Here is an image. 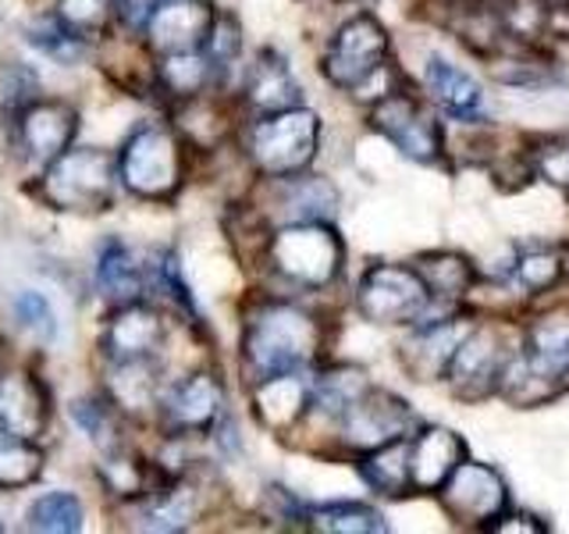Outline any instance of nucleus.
Returning a JSON list of instances; mask_svg holds the SVG:
<instances>
[{
	"label": "nucleus",
	"mask_w": 569,
	"mask_h": 534,
	"mask_svg": "<svg viewBox=\"0 0 569 534\" xmlns=\"http://www.w3.org/2000/svg\"><path fill=\"white\" fill-rule=\"evenodd\" d=\"M0 370H4V349H0Z\"/></svg>",
	"instance_id": "nucleus-43"
},
{
	"label": "nucleus",
	"mask_w": 569,
	"mask_h": 534,
	"mask_svg": "<svg viewBox=\"0 0 569 534\" xmlns=\"http://www.w3.org/2000/svg\"><path fill=\"white\" fill-rule=\"evenodd\" d=\"M160 4V0H114V8H118V26L129 32V36H139L142 26L150 22V14L153 8Z\"/></svg>",
	"instance_id": "nucleus-39"
},
{
	"label": "nucleus",
	"mask_w": 569,
	"mask_h": 534,
	"mask_svg": "<svg viewBox=\"0 0 569 534\" xmlns=\"http://www.w3.org/2000/svg\"><path fill=\"white\" fill-rule=\"evenodd\" d=\"M516 349H520V317L477 314L449 367V378H445L452 396L462 403H485L498 396Z\"/></svg>",
	"instance_id": "nucleus-6"
},
{
	"label": "nucleus",
	"mask_w": 569,
	"mask_h": 534,
	"mask_svg": "<svg viewBox=\"0 0 569 534\" xmlns=\"http://www.w3.org/2000/svg\"><path fill=\"white\" fill-rule=\"evenodd\" d=\"M157 76V93L168 100V107L186 103L196 97H207L213 89H228L218 65L210 61V53L200 50H182V53H160L153 65Z\"/></svg>",
	"instance_id": "nucleus-28"
},
{
	"label": "nucleus",
	"mask_w": 569,
	"mask_h": 534,
	"mask_svg": "<svg viewBox=\"0 0 569 534\" xmlns=\"http://www.w3.org/2000/svg\"><path fill=\"white\" fill-rule=\"evenodd\" d=\"M53 14H58L68 29L82 32L86 40H93V43H100L103 36L121 29L114 0H58V4H53Z\"/></svg>",
	"instance_id": "nucleus-34"
},
{
	"label": "nucleus",
	"mask_w": 569,
	"mask_h": 534,
	"mask_svg": "<svg viewBox=\"0 0 569 534\" xmlns=\"http://www.w3.org/2000/svg\"><path fill=\"white\" fill-rule=\"evenodd\" d=\"M530 157V171L538 182L559 189L562 196H569V142L566 139H533L527 147Z\"/></svg>",
	"instance_id": "nucleus-36"
},
{
	"label": "nucleus",
	"mask_w": 569,
	"mask_h": 534,
	"mask_svg": "<svg viewBox=\"0 0 569 534\" xmlns=\"http://www.w3.org/2000/svg\"><path fill=\"white\" fill-rule=\"evenodd\" d=\"M409 438L402 435L396 442H385L378 449L352 459L356 474L363 477V485L381 498H406L413 495V467H409Z\"/></svg>",
	"instance_id": "nucleus-29"
},
{
	"label": "nucleus",
	"mask_w": 569,
	"mask_h": 534,
	"mask_svg": "<svg viewBox=\"0 0 569 534\" xmlns=\"http://www.w3.org/2000/svg\"><path fill=\"white\" fill-rule=\"evenodd\" d=\"M236 100L242 107V118H260V115H278L289 107L307 103L302 100V86L292 76V65L284 53L263 47L253 65H246L242 82L236 89Z\"/></svg>",
	"instance_id": "nucleus-20"
},
{
	"label": "nucleus",
	"mask_w": 569,
	"mask_h": 534,
	"mask_svg": "<svg viewBox=\"0 0 569 534\" xmlns=\"http://www.w3.org/2000/svg\"><path fill=\"white\" fill-rule=\"evenodd\" d=\"M121 189L147 204H171L189 178V142L168 121H142L118 150Z\"/></svg>",
	"instance_id": "nucleus-4"
},
{
	"label": "nucleus",
	"mask_w": 569,
	"mask_h": 534,
	"mask_svg": "<svg viewBox=\"0 0 569 534\" xmlns=\"http://www.w3.org/2000/svg\"><path fill=\"white\" fill-rule=\"evenodd\" d=\"M310 299L263 289L246 307L239 332V374L246 388L274 374L328 364V317Z\"/></svg>",
	"instance_id": "nucleus-1"
},
{
	"label": "nucleus",
	"mask_w": 569,
	"mask_h": 534,
	"mask_svg": "<svg viewBox=\"0 0 569 534\" xmlns=\"http://www.w3.org/2000/svg\"><path fill=\"white\" fill-rule=\"evenodd\" d=\"M367 121L406 160H417V165H445L449 160V132L438 118V107L423 97V89L406 82L385 100L370 103Z\"/></svg>",
	"instance_id": "nucleus-7"
},
{
	"label": "nucleus",
	"mask_w": 569,
	"mask_h": 534,
	"mask_svg": "<svg viewBox=\"0 0 569 534\" xmlns=\"http://www.w3.org/2000/svg\"><path fill=\"white\" fill-rule=\"evenodd\" d=\"M467 459V442L441 424H420L409 438V467H413V495H438L452 471Z\"/></svg>",
	"instance_id": "nucleus-26"
},
{
	"label": "nucleus",
	"mask_w": 569,
	"mask_h": 534,
	"mask_svg": "<svg viewBox=\"0 0 569 534\" xmlns=\"http://www.w3.org/2000/svg\"><path fill=\"white\" fill-rule=\"evenodd\" d=\"M352 307L378 328H409L435 307V299L413 260H381L370 264L356 281Z\"/></svg>",
	"instance_id": "nucleus-8"
},
{
	"label": "nucleus",
	"mask_w": 569,
	"mask_h": 534,
	"mask_svg": "<svg viewBox=\"0 0 569 534\" xmlns=\"http://www.w3.org/2000/svg\"><path fill=\"white\" fill-rule=\"evenodd\" d=\"M310 396H313V370L274 374V378L249 385V406H253L257 424L278 438L299 432L310 414Z\"/></svg>",
	"instance_id": "nucleus-22"
},
{
	"label": "nucleus",
	"mask_w": 569,
	"mask_h": 534,
	"mask_svg": "<svg viewBox=\"0 0 569 534\" xmlns=\"http://www.w3.org/2000/svg\"><path fill=\"white\" fill-rule=\"evenodd\" d=\"M50 427V392L32 370H0V435L40 442Z\"/></svg>",
	"instance_id": "nucleus-24"
},
{
	"label": "nucleus",
	"mask_w": 569,
	"mask_h": 534,
	"mask_svg": "<svg viewBox=\"0 0 569 534\" xmlns=\"http://www.w3.org/2000/svg\"><path fill=\"white\" fill-rule=\"evenodd\" d=\"M203 498L207 485L200 471L164 477L157 488H150L136 503H124V513L132 516L136 531H160V534H174V531H189L196 521L203 516Z\"/></svg>",
	"instance_id": "nucleus-17"
},
{
	"label": "nucleus",
	"mask_w": 569,
	"mask_h": 534,
	"mask_svg": "<svg viewBox=\"0 0 569 534\" xmlns=\"http://www.w3.org/2000/svg\"><path fill=\"white\" fill-rule=\"evenodd\" d=\"M260 204L257 210L263 214L274 228L278 225H296V221H335L342 210V192L328 175L299 171L292 178H257Z\"/></svg>",
	"instance_id": "nucleus-14"
},
{
	"label": "nucleus",
	"mask_w": 569,
	"mask_h": 534,
	"mask_svg": "<svg viewBox=\"0 0 569 534\" xmlns=\"http://www.w3.org/2000/svg\"><path fill=\"white\" fill-rule=\"evenodd\" d=\"M14 125V147L36 168H47L50 160H58L64 150L76 147L79 136V111L61 97H36L29 100Z\"/></svg>",
	"instance_id": "nucleus-16"
},
{
	"label": "nucleus",
	"mask_w": 569,
	"mask_h": 534,
	"mask_svg": "<svg viewBox=\"0 0 569 534\" xmlns=\"http://www.w3.org/2000/svg\"><path fill=\"white\" fill-rule=\"evenodd\" d=\"M310 531L325 534H385L388 521L378 506L360 498H335V503L310 506Z\"/></svg>",
	"instance_id": "nucleus-31"
},
{
	"label": "nucleus",
	"mask_w": 569,
	"mask_h": 534,
	"mask_svg": "<svg viewBox=\"0 0 569 534\" xmlns=\"http://www.w3.org/2000/svg\"><path fill=\"white\" fill-rule=\"evenodd\" d=\"M391 61V36L373 11H356L328 36L320 50V76L328 86L352 93L363 79H370L381 65Z\"/></svg>",
	"instance_id": "nucleus-10"
},
{
	"label": "nucleus",
	"mask_w": 569,
	"mask_h": 534,
	"mask_svg": "<svg viewBox=\"0 0 569 534\" xmlns=\"http://www.w3.org/2000/svg\"><path fill=\"white\" fill-rule=\"evenodd\" d=\"M228 414V385L218 370L196 367L182 378H168L157 409L160 435L178 438H210L218 421Z\"/></svg>",
	"instance_id": "nucleus-12"
},
{
	"label": "nucleus",
	"mask_w": 569,
	"mask_h": 534,
	"mask_svg": "<svg viewBox=\"0 0 569 534\" xmlns=\"http://www.w3.org/2000/svg\"><path fill=\"white\" fill-rule=\"evenodd\" d=\"M413 267L427 281V289H431L435 307H449V310L470 307L477 285L485 281L480 267L467 254H459V249H427V254L413 257Z\"/></svg>",
	"instance_id": "nucleus-27"
},
{
	"label": "nucleus",
	"mask_w": 569,
	"mask_h": 534,
	"mask_svg": "<svg viewBox=\"0 0 569 534\" xmlns=\"http://www.w3.org/2000/svg\"><path fill=\"white\" fill-rule=\"evenodd\" d=\"M236 139L257 178H292L310 171L320 154V115L299 103L278 115L246 118Z\"/></svg>",
	"instance_id": "nucleus-3"
},
{
	"label": "nucleus",
	"mask_w": 569,
	"mask_h": 534,
	"mask_svg": "<svg viewBox=\"0 0 569 534\" xmlns=\"http://www.w3.org/2000/svg\"><path fill=\"white\" fill-rule=\"evenodd\" d=\"M32 189L53 210L93 218L111 210L121 192L118 154L103 147H71L36 175Z\"/></svg>",
	"instance_id": "nucleus-5"
},
{
	"label": "nucleus",
	"mask_w": 569,
	"mask_h": 534,
	"mask_svg": "<svg viewBox=\"0 0 569 534\" xmlns=\"http://www.w3.org/2000/svg\"><path fill=\"white\" fill-rule=\"evenodd\" d=\"M491 531H498V534H541V531H548V524L545 521H538V516L533 513H520V510H506L502 516H498V521L491 524Z\"/></svg>",
	"instance_id": "nucleus-40"
},
{
	"label": "nucleus",
	"mask_w": 569,
	"mask_h": 534,
	"mask_svg": "<svg viewBox=\"0 0 569 534\" xmlns=\"http://www.w3.org/2000/svg\"><path fill=\"white\" fill-rule=\"evenodd\" d=\"M506 278L516 285V293L523 299L551 296L566 281V257H562V249H548V246L520 249V254L512 257Z\"/></svg>",
	"instance_id": "nucleus-30"
},
{
	"label": "nucleus",
	"mask_w": 569,
	"mask_h": 534,
	"mask_svg": "<svg viewBox=\"0 0 569 534\" xmlns=\"http://www.w3.org/2000/svg\"><path fill=\"white\" fill-rule=\"evenodd\" d=\"M168 374L160 360H103V396L132 424L157 421Z\"/></svg>",
	"instance_id": "nucleus-23"
},
{
	"label": "nucleus",
	"mask_w": 569,
	"mask_h": 534,
	"mask_svg": "<svg viewBox=\"0 0 569 534\" xmlns=\"http://www.w3.org/2000/svg\"><path fill=\"white\" fill-rule=\"evenodd\" d=\"M562 257H566V281H569V246L562 249Z\"/></svg>",
	"instance_id": "nucleus-42"
},
{
	"label": "nucleus",
	"mask_w": 569,
	"mask_h": 534,
	"mask_svg": "<svg viewBox=\"0 0 569 534\" xmlns=\"http://www.w3.org/2000/svg\"><path fill=\"white\" fill-rule=\"evenodd\" d=\"M423 421L417 417V409L409 399H402L399 392L370 385L360 399H356L342 421L335 424V456H363L370 449H378L385 442H396L402 435H413Z\"/></svg>",
	"instance_id": "nucleus-9"
},
{
	"label": "nucleus",
	"mask_w": 569,
	"mask_h": 534,
	"mask_svg": "<svg viewBox=\"0 0 569 534\" xmlns=\"http://www.w3.org/2000/svg\"><path fill=\"white\" fill-rule=\"evenodd\" d=\"M43 474V449L29 438L0 435V492L29 488Z\"/></svg>",
	"instance_id": "nucleus-35"
},
{
	"label": "nucleus",
	"mask_w": 569,
	"mask_h": 534,
	"mask_svg": "<svg viewBox=\"0 0 569 534\" xmlns=\"http://www.w3.org/2000/svg\"><path fill=\"white\" fill-rule=\"evenodd\" d=\"M477 314L470 307L449 310L431 307L417 325H409L399 343V364L409 374V382L435 385L449 378V367L462 346V338L473 328Z\"/></svg>",
	"instance_id": "nucleus-11"
},
{
	"label": "nucleus",
	"mask_w": 569,
	"mask_h": 534,
	"mask_svg": "<svg viewBox=\"0 0 569 534\" xmlns=\"http://www.w3.org/2000/svg\"><path fill=\"white\" fill-rule=\"evenodd\" d=\"M171 338V320L153 299H136L111 307V317L100 328L103 360H160Z\"/></svg>",
	"instance_id": "nucleus-15"
},
{
	"label": "nucleus",
	"mask_w": 569,
	"mask_h": 534,
	"mask_svg": "<svg viewBox=\"0 0 569 534\" xmlns=\"http://www.w3.org/2000/svg\"><path fill=\"white\" fill-rule=\"evenodd\" d=\"M26 527L43 534H79L86 527V506L76 492H43L29 506Z\"/></svg>",
	"instance_id": "nucleus-33"
},
{
	"label": "nucleus",
	"mask_w": 569,
	"mask_h": 534,
	"mask_svg": "<svg viewBox=\"0 0 569 534\" xmlns=\"http://www.w3.org/2000/svg\"><path fill=\"white\" fill-rule=\"evenodd\" d=\"M26 40H29L36 50H40L43 58L58 61V65H64V68L82 65V61L89 58V50H93V40H86L82 32L68 29L53 11L43 18V22H36V26L26 32Z\"/></svg>",
	"instance_id": "nucleus-32"
},
{
	"label": "nucleus",
	"mask_w": 569,
	"mask_h": 534,
	"mask_svg": "<svg viewBox=\"0 0 569 534\" xmlns=\"http://www.w3.org/2000/svg\"><path fill=\"white\" fill-rule=\"evenodd\" d=\"M11 314L18 320V328L29 332L32 338H40V343H50V338L58 335V317H53V307L43 293H36V289L18 293L11 303Z\"/></svg>",
	"instance_id": "nucleus-38"
},
{
	"label": "nucleus",
	"mask_w": 569,
	"mask_h": 534,
	"mask_svg": "<svg viewBox=\"0 0 569 534\" xmlns=\"http://www.w3.org/2000/svg\"><path fill=\"white\" fill-rule=\"evenodd\" d=\"M520 349L527 367L538 378L566 392L569 388V307L556 303V307L520 317Z\"/></svg>",
	"instance_id": "nucleus-19"
},
{
	"label": "nucleus",
	"mask_w": 569,
	"mask_h": 534,
	"mask_svg": "<svg viewBox=\"0 0 569 534\" xmlns=\"http://www.w3.org/2000/svg\"><path fill=\"white\" fill-rule=\"evenodd\" d=\"M263 289L284 296H320L346 271V243L335 221L278 225L260 260Z\"/></svg>",
	"instance_id": "nucleus-2"
},
{
	"label": "nucleus",
	"mask_w": 569,
	"mask_h": 534,
	"mask_svg": "<svg viewBox=\"0 0 569 534\" xmlns=\"http://www.w3.org/2000/svg\"><path fill=\"white\" fill-rule=\"evenodd\" d=\"M213 18H218V8L210 0H160L150 22L142 26L139 40L147 43L153 58H160V53L200 50L210 36Z\"/></svg>",
	"instance_id": "nucleus-21"
},
{
	"label": "nucleus",
	"mask_w": 569,
	"mask_h": 534,
	"mask_svg": "<svg viewBox=\"0 0 569 534\" xmlns=\"http://www.w3.org/2000/svg\"><path fill=\"white\" fill-rule=\"evenodd\" d=\"M203 50L210 53V61L218 65V71L224 76V86H228L231 82V71H236L239 61H242V29H239V18L231 14V11H218Z\"/></svg>",
	"instance_id": "nucleus-37"
},
{
	"label": "nucleus",
	"mask_w": 569,
	"mask_h": 534,
	"mask_svg": "<svg viewBox=\"0 0 569 534\" xmlns=\"http://www.w3.org/2000/svg\"><path fill=\"white\" fill-rule=\"evenodd\" d=\"M420 89L423 97L438 107V115L459 121L462 129H473V125L488 121V93L467 68H459L456 61L431 53L423 61L420 71Z\"/></svg>",
	"instance_id": "nucleus-18"
},
{
	"label": "nucleus",
	"mask_w": 569,
	"mask_h": 534,
	"mask_svg": "<svg viewBox=\"0 0 569 534\" xmlns=\"http://www.w3.org/2000/svg\"><path fill=\"white\" fill-rule=\"evenodd\" d=\"M438 506L459 527H485L509 510V485L491 463L485 459H462L452 471V477L438 488Z\"/></svg>",
	"instance_id": "nucleus-13"
},
{
	"label": "nucleus",
	"mask_w": 569,
	"mask_h": 534,
	"mask_svg": "<svg viewBox=\"0 0 569 534\" xmlns=\"http://www.w3.org/2000/svg\"><path fill=\"white\" fill-rule=\"evenodd\" d=\"M97 293L111 303V307H124V303L150 299L153 293V257H142L129 243L107 239L100 246V257L93 267Z\"/></svg>",
	"instance_id": "nucleus-25"
},
{
	"label": "nucleus",
	"mask_w": 569,
	"mask_h": 534,
	"mask_svg": "<svg viewBox=\"0 0 569 534\" xmlns=\"http://www.w3.org/2000/svg\"><path fill=\"white\" fill-rule=\"evenodd\" d=\"M445 8H456V4H485V0H438Z\"/></svg>",
	"instance_id": "nucleus-41"
}]
</instances>
